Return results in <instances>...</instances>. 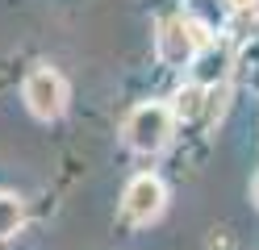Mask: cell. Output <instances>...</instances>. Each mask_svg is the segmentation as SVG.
Here are the masks:
<instances>
[{
	"label": "cell",
	"mask_w": 259,
	"mask_h": 250,
	"mask_svg": "<svg viewBox=\"0 0 259 250\" xmlns=\"http://www.w3.org/2000/svg\"><path fill=\"white\" fill-rule=\"evenodd\" d=\"M171 109L167 105H138L134 113L125 117V146L138 150V155H155V150H163L167 138H171Z\"/></svg>",
	"instance_id": "obj_1"
},
{
	"label": "cell",
	"mask_w": 259,
	"mask_h": 250,
	"mask_svg": "<svg viewBox=\"0 0 259 250\" xmlns=\"http://www.w3.org/2000/svg\"><path fill=\"white\" fill-rule=\"evenodd\" d=\"M226 67H230V50L218 46V42H209V46L201 50V59H197V83L205 88V83L226 79Z\"/></svg>",
	"instance_id": "obj_5"
},
{
	"label": "cell",
	"mask_w": 259,
	"mask_h": 250,
	"mask_svg": "<svg viewBox=\"0 0 259 250\" xmlns=\"http://www.w3.org/2000/svg\"><path fill=\"white\" fill-rule=\"evenodd\" d=\"M226 5H230V9H238V13H247V9L255 5V0H226Z\"/></svg>",
	"instance_id": "obj_8"
},
{
	"label": "cell",
	"mask_w": 259,
	"mask_h": 250,
	"mask_svg": "<svg viewBox=\"0 0 259 250\" xmlns=\"http://www.w3.org/2000/svg\"><path fill=\"white\" fill-rule=\"evenodd\" d=\"M21 221H25L21 200L13 196V192H0V238H13V233L21 229Z\"/></svg>",
	"instance_id": "obj_7"
},
{
	"label": "cell",
	"mask_w": 259,
	"mask_h": 250,
	"mask_svg": "<svg viewBox=\"0 0 259 250\" xmlns=\"http://www.w3.org/2000/svg\"><path fill=\"white\" fill-rule=\"evenodd\" d=\"M21 96H25V105L38 121H55L67 109V83H63V75L55 67H34L21 83Z\"/></svg>",
	"instance_id": "obj_3"
},
{
	"label": "cell",
	"mask_w": 259,
	"mask_h": 250,
	"mask_svg": "<svg viewBox=\"0 0 259 250\" xmlns=\"http://www.w3.org/2000/svg\"><path fill=\"white\" fill-rule=\"evenodd\" d=\"M159 59H163L167 67H184L197 59V50L209 46V29L188 21V17H167L163 25H159Z\"/></svg>",
	"instance_id": "obj_2"
},
{
	"label": "cell",
	"mask_w": 259,
	"mask_h": 250,
	"mask_svg": "<svg viewBox=\"0 0 259 250\" xmlns=\"http://www.w3.org/2000/svg\"><path fill=\"white\" fill-rule=\"evenodd\" d=\"M171 113L180 117V121H197V117L205 113V88H201V83H188V88H180V92H176Z\"/></svg>",
	"instance_id": "obj_6"
},
{
	"label": "cell",
	"mask_w": 259,
	"mask_h": 250,
	"mask_svg": "<svg viewBox=\"0 0 259 250\" xmlns=\"http://www.w3.org/2000/svg\"><path fill=\"white\" fill-rule=\"evenodd\" d=\"M167 205V192H163V179L159 175H134L125 183V196H121V213L130 225H151Z\"/></svg>",
	"instance_id": "obj_4"
},
{
	"label": "cell",
	"mask_w": 259,
	"mask_h": 250,
	"mask_svg": "<svg viewBox=\"0 0 259 250\" xmlns=\"http://www.w3.org/2000/svg\"><path fill=\"white\" fill-rule=\"evenodd\" d=\"M251 196H255V205H259V175H255V183H251Z\"/></svg>",
	"instance_id": "obj_9"
}]
</instances>
